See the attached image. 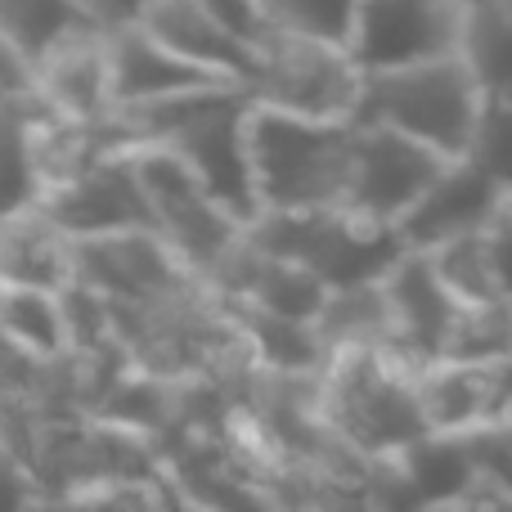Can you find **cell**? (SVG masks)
<instances>
[{"label": "cell", "instance_id": "obj_12", "mask_svg": "<svg viewBox=\"0 0 512 512\" xmlns=\"http://www.w3.org/2000/svg\"><path fill=\"white\" fill-rule=\"evenodd\" d=\"M382 292H387L391 306V346H382V351L405 360L409 369H427V364L445 360V342H450L459 301L441 283L432 256L409 248L382 274Z\"/></svg>", "mask_w": 512, "mask_h": 512}, {"label": "cell", "instance_id": "obj_19", "mask_svg": "<svg viewBox=\"0 0 512 512\" xmlns=\"http://www.w3.org/2000/svg\"><path fill=\"white\" fill-rule=\"evenodd\" d=\"M418 400L432 432L490 423V360H436L418 369Z\"/></svg>", "mask_w": 512, "mask_h": 512}, {"label": "cell", "instance_id": "obj_9", "mask_svg": "<svg viewBox=\"0 0 512 512\" xmlns=\"http://www.w3.org/2000/svg\"><path fill=\"white\" fill-rule=\"evenodd\" d=\"M72 283L108 297L113 306H153L203 283L158 230H122L72 239Z\"/></svg>", "mask_w": 512, "mask_h": 512}, {"label": "cell", "instance_id": "obj_8", "mask_svg": "<svg viewBox=\"0 0 512 512\" xmlns=\"http://www.w3.org/2000/svg\"><path fill=\"white\" fill-rule=\"evenodd\" d=\"M445 162H450L445 153L396 131V126L355 122L351 176H346L342 207L355 216H369V221L396 225L418 203V194L445 171Z\"/></svg>", "mask_w": 512, "mask_h": 512}, {"label": "cell", "instance_id": "obj_15", "mask_svg": "<svg viewBox=\"0 0 512 512\" xmlns=\"http://www.w3.org/2000/svg\"><path fill=\"white\" fill-rule=\"evenodd\" d=\"M108 81H113V108H122V104H144V99H162V95H176V90L212 86V81H234V77H221V72L176 54L149 27L126 23V27H108Z\"/></svg>", "mask_w": 512, "mask_h": 512}, {"label": "cell", "instance_id": "obj_32", "mask_svg": "<svg viewBox=\"0 0 512 512\" xmlns=\"http://www.w3.org/2000/svg\"><path fill=\"white\" fill-rule=\"evenodd\" d=\"M504 216H508V221H512V185L504 189Z\"/></svg>", "mask_w": 512, "mask_h": 512}, {"label": "cell", "instance_id": "obj_28", "mask_svg": "<svg viewBox=\"0 0 512 512\" xmlns=\"http://www.w3.org/2000/svg\"><path fill=\"white\" fill-rule=\"evenodd\" d=\"M36 490H32V468L0 441V508H14V504H32Z\"/></svg>", "mask_w": 512, "mask_h": 512}, {"label": "cell", "instance_id": "obj_30", "mask_svg": "<svg viewBox=\"0 0 512 512\" xmlns=\"http://www.w3.org/2000/svg\"><path fill=\"white\" fill-rule=\"evenodd\" d=\"M72 5L81 9V18H90L99 27H126L144 14L149 0H72Z\"/></svg>", "mask_w": 512, "mask_h": 512}, {"label": "cell", "instance_id": "obj_6", "mask_svg": "<svg viewBox=\"0 0 512 512\" xmlns=\"http://www.w3.org/2000/svg\"><path fill=\"white\" fill-rule=\"evenodd\" d=\"M364 68L342 41L306 32H270L256 41V72L248 81L256 104L283 108L301 117H328V122H351L360 104Z\"/></svg>", "mask_w": 512, "mask_h": 512}, {"label": "cell", "instance_id": "obj_7", "mask_svg": "<svg viewBox=\"0 0 512 512\" xmlns=\"http://www.w3.org/2000/svg\"><path fill=\"white\" fill-rule=\"evenodd\" d=\"M140 158V176L149 189L153 203V221L158 234L171 243V252L212 288L216 270L230 261V252L243 243L248 225L221 207L212 194L203 189V180L167 149H135Z\"/></svg>", "mask_w": 512, "mask_h": 512}, {"label": "cell", "instance_id": "obj_24", "mask_svg": "<svg viewBox=\"0 0 512 512\" xmlns=\"http://www.w3.org/2000/svg\"><path fill=\"white\" fill-rule=\"evenodd\" d=\"M355 9H360V0H261V14L270 27L324 36V41H342V45L351 41Z\"/></svg>", "mask_w": 512, "mask_h": 512}, {"label": "cell", "instance_id": "obj_22", "mask_svg": "<svg viewBox=\"0 0 512 512\" xmlns=\"http://www.w3.org/2000/svg\"><path fill=\"white\" fill-rule=\"evenodd\" d=\"M508 324L512 301H490V306H459L445 342V360H504L508 355Z\"/></svg>", "mask_w": 512, "mask_h": 512}, {"label": "cell", "instance_id": "obj_2", "mask_svg": "<svg viewBox=\"0 0 512 512\" xmlns=\"http://www.w3.org/2000/svg\"><path fill=\"white\" fill-rule=\"evenodd\" d=\"M315 409L333 441L373 463H391L432 432L418 400V369L382 346H346L328 355Z\"/></svg>", "mask_w": 512, "mask_h": 512}, {"label": "cell", "instance_id": "obj_1", "mask_svg": "<svg viewBox=\"0 0 512 512\" xmlns=\"http://www.w3.org/2000/svg\"><path fill=\"white\" fill-rule=\"evenodd\" d=\"M252 90L243 81H212V86L176 90L162 99L113 108L117 126L131 149H167L203 180V189L221 207H230L243 225L261 216L248 153Z\"/></svg>", "mask_w": 512, "mask_h": 512}, {"label": "cell", "instance_id": "obj_23", "mask_svg": "<svg viewBox=\"0 0 512 512\" xmlns=\"http://www.w3.org/2000/svg\"><path fill=\"white\" fill-rule=\"evenodd\" d=\"M72 23H81V9L72 5V0H0V32H5L27 59H36V54Z\"/></svg>", "mask_w": 512, "mask_h": 512}, {"label": "cell", "instance_id": "obj_29", "mask_svg": "<svg viewBox=\"0 0 512 512\" xmlns=\"http://www.w3.org/2000/svg\"><path fill=\"white\" fill-rule=\"evenodd\" d=\"M0 90H5V95H27V90H32V59H27L5 32H0Z\"/></svg>", "mask_w": 512, "mask_h": 512}, {"label": "cell", "instance_id": "obj_13", "mask_svg": "<svg viewBox=\"0 0 512 512\" xmlns=\"http://www.w3.org/2000/svg\"><path fill=\"white\" fill-rule=\"evenodd\" d=\"M504 212V185L477 167L472 158H450L445 171L418 194V203L396 221L405 248L432 252L445 239L486 230Z\"/></svg>", "mask_w": 512, "mask_h": 512}, {"label": "cell", "instance_id": "obj_10", "mask_svg": "<svg viewBox=\"0 0 512 512\" xmlns=\"http://www.w3.org/2000/svg\"><path fill=\"white\" fill-rule=\"evenodd\" d=\"M463 0H360L346 50L364 72L463 54Z\"/></svg>", "mask_w": 512, "mask_h": 512}, {"label": "cell", "instance_id": "obj_17", "mask_svg": "<svg viewBox=\"0 0 512 512\" xmlns=\"http://www.w3.org/2000/svg\"><path fill=\"white\" fill-rule=\"evenodd\" d=\"M0 283L72 288V239L50 221L41 203L0 216Z\"/></svg>", "mask_w": 512, "mask_h": 512}, {"label": "cell", "instance_id": "obj_21", "mask_svg": "<svg viewBox=\"0 0 512 512\" xmlns=\"http://www.w3.org/2000/svg\"><path fill=\"white\" fill-rule=\"evenodd\" d=\"M441 274V283L454 292L459 306H490V301H512L499 279V261H495V243H490V225L486 230L459 234L445 239L441 248L427 252Z\"/></svg>", "mask_w": 512, "mask_h": 512}, {"label": "cell", "instance_id": "obj_11", "mask_svg": "<svg viewBox=\"0 0 512 512\" xmlns=\"http://www.w3.org/2000/svg\"><path fill=\"white\" fill-rule=\"evenodd\" d=\"M41 207L50 212V221L59 225L68 239H99V234H122V230H158L135 153H108V158H99L95 167H86L81 176L45 189Z\"/></svg>", "mask_w": 512, "mask_h": 512}, {"label": "cell", "instance_id": "obj_20", "mask_svg": "<svg viewBox=\"0 0 512 512\" xmlns=\"http://www.w3.org/2000/svg\"><path fill=\"white\" fill-rule=\"evenodd\" d=\"M41 99L27 95H5L0 90V216H14L23 207L41 203L45 185L36 171L32 153V117Z\"/></svg>", "mask_w": 512, "mask_h": 512}, {"label": "cell", "instance_id": "obj_31", "mask_svg": "<svg viewBox=\"0 0 512 512\" xmlns=\"http://www.w3.org/2000/svg\"><path fill=\"white\" fill-rule=\"evenodd\" d=\"M490 423H512V355L490 360Z\"/></svg>", "mask_w": 512, "mask_h": 512}, {"label": "cell", "instance_id": "obj_18", "mask_svg": "<svg viewBox=\"0 0 512 512\" xmlns=\"http://www.w3.org/2000/svg\"><path fill=\"white\" fill-rule=\"evenodd\" d=\"M0 342L36 364L77 355L68 297L59 288H36V283H0Z\"/></svg>", "mask_w": 512, "mask_h": 512}, {"label": "cell", "instance_id": "obj_5", "mask_svg": "<svg viewBox=\"0 0 512 512\" xmlns=\"http://www.w3.org/2000/svg\"><path fill=\"white\" fill-rule=\"evenodd\" d=\"M256 248L306 265L328 292L378 283L409 248L396 225L355 216L346 207H306V212H261L248 225Z\"/></svg>", "mask_w": 512, "mask_h": 512}, {"label": "cell", "instance_id": "obj_3", "mask_svg": "<svg viewBox=\"0 0 512 512\" xmlns=\"http://www.w3.org/2000/svg\"><path fill=\"white\" fill-rule=\"evenodd\" d=\"M355 122L283 113L252 104L248 153L261 212H306V207H342L351 176Z\"/></svg>", "mask_w": 512, "mask_h": 512}, {"label": "cell", "instance_id": "obj_16", "mask_svg": "<svg viewBox=\"0 0 512 512\" xmlns=\"http://www.w3.org/2000/svg\"><path fill=\"white\" fill-rule=\"evenodd\" d=\"M140 27H149L162 45H171L176 54L203 63V68L234 77L248 86L256 72V45L243 41L234 27H225L216 14H207L198 0H149L144 14L135 18Z\"/></svg>", "mask_w": 512, "mask_h": 512}, {"label": "cell", "instance_id": "obj_27", "mask_svg": "<svg viewBox=\"0 0 512 512\" xmlns=\"http://www.w3.org/2000/svg\"><path fill=\"white\" fill-rule=\"evenodd\" d=\"M198 5L221 18L225 27H234V32L252 45L270 32V23H265V14H261V0H198Z\"/></svg>", "mask_w": 512, "mask_h": 512}, {"label": "cell", "instance_id": "obj_4", "mask_svg": "<svg viewBox=\"0 0 512 512\" xmlns=\"http://www.w3.org/2000/svg\"><path fill=\"white\" fill-rule=\"evenodd\" d=\"M481 99H486V86L468 54H441V59L405 63V68L364 72L351 122L396 126L445 158H463L477 131Z\"/></svg>", "mask_w": 512, "mask_h": 512}, {"label": "cell", "instance_id": "obj_26", "mask_svg": "<svg viewBox=\"0 0 512 512\" xmlns=\"http://www.w3.org/2000/svg\"><path fill=\"white\" fill-rule=\"evenodd\" d=\"M454 436H459L463 450H468L472 472L512 504V423H477Z\"/></svg>", "mask_w": 512, "mask_h": 512}, {"label": "cell", "instance_id": "obj_25", "mask_svg": "<svg viewBox=\"0 0 512 512\" xmlns=\"http://www.w3.org/2000/svg\"><path fill=\"white\" fill-rule=\"evenodd\" d=\"M463 158H472L486 176H495L499 185H512V104L499 95L481 99V117L477 131H472V144Z\"/></svg>", "mask_w": 512, "mask_h": 512}, {"label": "cell", "instance_id": "obj_33", "mask_svg": "<svg viewBox=\"0 0 512 512\" xmlns=\"http://www.w3.org/2000/svg\"><path fill=\"white\" fill-rule=\"evenodd\" d=\"M508 355H512V324H508Z\"/></svg>", "mask_w": 512, "mask_h": 512}, {"label": "cell", "instance_id": "obj_14", "mask_svg": "<svg viewBox=\"0 0 512 512\" xmlns=\"http://www.w3.org/2000/svg\"><path fill=\"white\" fill-rule=\"evenodd\" d=\"M32 90L41 104L68 117H108L113 113V81H108V27L81 23L63 27L32 59Z\"/></svg>", "mask_w": 512, "mask_h": 512}]
</instances>
